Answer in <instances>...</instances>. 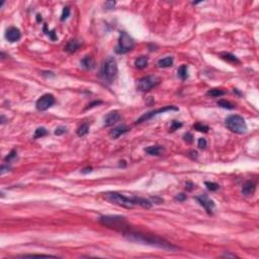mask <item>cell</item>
<instances>
[{"label":"cell","mask_w":259,"mask_h":259,"mask_svg":"<svg viewBox=\"0 0 259 259\" xmlns=\"http://www.w3.org/2000/svg\"><path fill=\"white\" fill-rule=\"evenodd\" d=\"M99 103H101V101L100 100H97V101H94V102H92V103H90V104H88V106L86 107L85 109H91V107H93V106H95V104H99Z\"/></svg>","instance_id":"obj_41"},{"label":"cell","mask_w":259,"mask_h":259,"mask_svg":"<svg viewBox=\"0 0 259 259\" xmlns=\"http://www.w3.org/2000/svg\"><path fill=\"white\" fill-rule=\"evenodd\" d=\"M17 157V152H16V150H12L11 152L7 155V156L4 158V161L5 162H11L12 160H14V159Z\"/></svg>","instance_id":"obj_29"},{"label":"cell","mask_w":259,"mask_h":259,"mask_svg":"<svg viewBox=\"0 0 259 259\" xmlns=\"http://www.w3.org/2000/svg\"><path fill=\"white\" fill-rule=\"evenodd\" d=\"M5 38L8 42L10 43H15L17 41H19V38H21V33L17 28L15 27H10L6 29L5 33Z\"/></svg>","instance_id":"obj_11"},{"label":"cell","mask_w":259,"mask_h":259,"mask_svg":"<svg viewBox=\"0 0 259 259\" xmlns=\"http://www.w3.org/2000/svg\"><path fill=\"white\" fill-rule=\"evenodd\" d=\"M164 151V148L162 146H159V145H155V146H150L148 148L145 149V152L147 154L151 155V156H159V155H161Z\"/></svg>","instance_id":"obj_15"},{"label":"cell","mask_w":259,"mask_h":259,"mask_svg":"<svg viewBox=\"0 0 259 259\" xmlns=\"http://www.w3.org/2000/svg\"><path fill=\"white\" fill-rule=\"evenodd\" d=\"M124 236L126 237L129 241H132V242L147 244L150 246H154V247L161 248V249L170 250V251L178 249L176 246L172 245L171 243L168 242V241L160 238V237L154 236V235H146V234H141V233L127 231V232H124Z\"/></svg>","instance_id":"obj_1"},{"label":"cell","mask_w":259,"mask_h":259,"mask_svg":"<svg viewBox=\"0 0 259 259\" xmlns=\"http://www.w3.org/2000/svg\"><path fill=\"white\" fill-rule=\"evenodd\" d=\"M255 183L252 182V181H247V182H245L243 184V187H242V193L244 196H252L255 191Z\"/></svg>","instance_id":"obj_16"},{"label":"cell","mask_w":259,"mask_h":259,"mask_svg":"<svg viewBox=\"0 0 259 259\" xmlns=\"http://www.w3.org/2000/svg\"><path fill=\"white\" fill-rule=\"evenodd\" d=\"M171 110H174V111H178V107L176 106H173V105H167V106H164V107H161V109H155V110H151L149 113H146L144 114L143 115L139 118L137 120H136V124H142L144 122H147V120H149L150 119H152L153 116H156L157 114H164V113H167V111H171Z\"/></svg>","instance_id":"obj_8"},{"label":"cell","mask_w":259,"mask_h":259,"mask_svg":"<svg viewBox=\"0 0 259 259\" xmlns=\"http://www.w3.org/2000/svg\"><path fill=\"white\" fill-rule=\"evenodd\" d=\"M130 131V128H128L127 126H124V124H122V126H119L114 129H113L111 131L109 132V136L111 139H118L119 136L124 135V134H126Z\"/></svg>","instance_id":"obj_13"},{"label":"cell","mask_w":259,"mask_h":259,"mask_svg":"<svg viewBox=\"0 0 259 259\" xmlns=\"http://www.w3.org/2000/svg\"><path fill=\"white\" fill-rule=\"evenodd\" d=\"M193 129H196V131L202 132V133H208L210 130V128L208 126H205V124H196L193 126Z\"/></svg>","instance_id":"obj_27"},{"label":"cell","mask_w":259,"mask_h":259,"mask_svg":"<svg viewBox=\"0 0 259 259\" xmlns=\"http://www.w3.org/2000/svg\"><path fill=\"white\" fill-rule=\"evenodd\" d=\"M116 76H118V63L114 57H109L103 62L99 72V77L104 83L111 84L115 80Z\"/></svg>","instance_id":"obj_3"},{"label":"cell","mask_w":259,"mask_h":259,"mask_svg":"<svg viewBox=\"0 0 259 259\" xmlns=\"http://www.w3.org/2000/svg\"><path fill=\"white\" fill-rule=\"evenodd\" d=\"M5 123V118H4V115H1V124H4Z\"/></svg>","instance_id":"obj_44"},{"label":"cell","mask_w":259,"mask_h":259,"mask_svg":"<svg viewBox=\"0 0 259 259\" xmlns=\"http://www.w3.org/2000/svg\"><path fill=\"white\" fill-rule=\"evenodd\" d=\"M55 103V97L53 94L47 93L44 94L43 96H41L40 98L37 100L36 103V107L38 110L40 111H45L47 109H49L51 106H53Z\"/></svg>","instance_id":"obj_9"},{"label":"cell","mask_w":259,"mask_h":259,"mask_svg":"<svg viewBox=\"0 0 259 259\" xmlns=\"http://www.w3.org/2000/svg\"><path fill=\"white\" fill-rule=\"evenodd\" d=\"M42 15H40V14H38L37 15V19H38V21H40V20H42V17H41Z\"/></svg>","instance_id":"obj_45"},{"label":"cell","mask_w":259,"mask_h":259,"mask_svg":"<svg viewBox=\"0 0 259 259\" xmlns=\"http://www.w3.org/2000/svg\"><path fill=\"white\" fill-rule=\"evenodd\" d=\"M189 153H190V154H189V157H190L192 160H194V159L197 158V153L196 152V151H190Z\"/></svg>","instance_id":"obj_40"},{"label":"cell","mask_w":259,"mask_h":259,"mask_svg":"<svg viewBox=\"0 0 259 259\" xmlns=\"http://www.w3.org/2000/svg\"><path fill=\"white\" fill-rule=\"evenodd\" d=\"M175 200L178 201H184L185 200H186V194L179 193V194H177V196H175Z\"/></svg>","instance_id":"obj_35"},{"label":"cell","mask_w":259,"mask_h":259,"mask_svg":"<svg viewBox=\"0 0 259 259\" xmlns=\"http://www.w3.org/2000/svg\"><path fill=\"white\" fill-rule=\"evenodd\" d=\"M104 5H105V7L107 8V9H111V8L114 7L115 2L114 1H107V2H105Z\"/></svg>","instance_id":"obj_38"},{"label":"cell","mask_w":259,"mask_h":259,"mask_svg":"<svg viewBox=\"0 0 259 259\" xmlns=\"http://www.w3.org/2000/svg\"><path fill=\"white\" fill-rule=\"evenodd\" d=\"M48 135V131H47V129L44 128V127H41V128H38L36 130V132H34V135H33V139H38V138H43L44 136Z\"/></svg>","instance_id":"obj_25"},{"label":"cell","mask_w":259,"mask_h":259,"mask_svg":"<svg viewBox=\"0 0 259 259\" xmlns=\"http://www.w3.org/2000/svg\"><path fill=\"white\" fill-rule=\"evenodd\" d=\"M80 64L84 69H86V70H92V69L95 67V62H94V60L91 56H85V57L81 60Z\"/></svg>","instance_id":"obj_14"},{"label":"cell","mask_w":259,"mask_h":259,"mask_svg":"<svg viewBox=\"0 0 259 259\" xmlns=\"http://www.w3.org/2000/svg\"><path fill=\"white\" fill-rule=\"evenodd\" d=\"M89 132V126L88 124H82L81 126L77 129V135L79 137H84L85 135H87Z\"/></svg>","instance_id":"obj_22"},{"label":"cell","mask_w":259,"mask_h":259,"mask_svg":"<svg viewBox=\"0 0 259 259\" xmlns=\"http://www.w3.org/2000/svg\"><path fill=\"white\" fill-rule=\"evenodd\" d=\"M10 170V166H8V165H3L1 166V170H0V173H1V175H3L5 172H8Z\"/></svg>","instance_id":"obj_36"},{"label":"cell","mask_w":259,"mask_h":259,"mask_svg":"<svg viewBox=\"0 0 259 259\" xmlns=\"http://www.w3.org/2000/svg\"><path fill=\"white\" fill-rule=\"evenodd\" d=\"M224 94H225V91H223V90L218 89V88L211 89V90H209L208 92H206V95L211 96V97H219V96L224 95Z\"/></svg>","instance_id":"obj_24"},{"label":"cell","mask_w":259,"mask_h":259,"mask_svg":"<svg viewBox=\"0 0 259 259\" xmlns=\"http://www.w3.org/2000/svg\"><path fill=\"white\" fill-rule=\"evenodd\" d=\"M206 140L205 139V138H201L200 140H198V143H197V146H198V148H200L201 150H205L206 148Z\"/></svg>","instance_id":"obj_32"},{"label":"cell","mask_w":259,"mask_h":259,"mask_svg":"<svg viewBox=\"0 0 259 259\" xmlns=\"http://www.w3.org/2000/svg\"><path fill=\"white\" fill-rule=\"evenodd\" d=\"M205 184H206V188H208L209 190H211V191H216V190H218V189L220 188V185H219L218 183H215V182H210V181H206Z\"/></svg>","instance_id":"obj_26"},{"label":"cell","mask_w":259,"mask_h":259,"mask_svg":"<svg viewBox=\"0 0 259 259\" xmlns=\"http://www.w3.org/2000/svg\"><path fill=\"white\" fill-rule=\"evenodd\" d=\"M80 46H81V43L78 40L74 38V40H71L68 43L67 46L65 47V51L68 52V53H71V54L75 53V52L80 48Z\"/></svg>","instance_id":"obj_17"},{"label":"cell","mask_w":259,"mask_h":259,"mask_svg":"<svg viewBox=\"0 0 259 259\" xmlns=\"http://www.w3.org/2000/svg\"><path fill=\"white\" fill-rule=\"evenodd\" d=\"M34 256H42V257H53L52 255H44V254H32V255H25V257H34Z\"/></svg>","instance_id":"obj_39"},{"label":"cell","mask_w":259,"mask_h":259,"mask_svg":"<svg viewBox=\"0 0 259 259\" xmlns=\"http://www.w3.org/2000/svg\"><path fill=\"white\" fill-rule=\"evenodd\" d=\"M172 65H173V58L172 57H165L158 61V67L160 68H169Z\"/></svg>","instance_id":"obj_20"},{"label":"cell","mask_w":259,"mask_h":259,"mask_svg":"<svg viewBox=\"0 0 259 259\" xmlns=\"http://www.w3.org/2000/svg\"><path fill=\"white\" fill-rule=\"evenodd\" d=\"M161 83V78L156 75H149L137 81V89L141 92H148Z\"/></svg>","instance_id":"obj_7"},{"label":"cell","mask_w":259,"mask_h":259,"mask_svg":"<svg viewBox=\"0 0 259 259\" xmlns=\"http://www.w3.org/2000/svg\"><path fill=\"white\" fill-rule=\"evenodd\" d=\"M221 58L223 60H225V61L229 62V63H233V64H239L240 63L239 59L237 58L235 55L230 54V53H222Z\"/></svg>","instance_id":"obj_19"},{"label":"cell","mask_w":259,"mask_h":259,"mask_svg":"<svg viewBox=\"0 0 259 259\" xmlns=\"http://www.w3.org/2000/svg\"><path fill=\"white\" fill-rule=\"evenodd\" d=\"M69 15H70V8H69L68 6H65L63 8V11H62V15H61V20L64 21V20H66Z\"/></svg>","instance_id":"obj_30"},{"label":"cell","mask_w":259,"mask_h":259,"mask_svg":"<svg viewBox=\"0 0 259 259\" xmlns=\"http://www.w3.org/2000/svg\"><path fill=\"white\" fill-rule=\"evenodd\" d=\"M183 140L186 142V143L188 144H191L192 142H193V136L191 135L190 133H186V134H184V136H183Z\"/></svg>","instance_id":"obj_33"},{"label":"cell","mask_w":259,"mask_h":259,"mask_svg":"<svg viewBox=\"0 0 259 259\" xmlns=\"http://www.w3.org/2000/svg\"><path fill=\"white\" fill-rule=\"evenodd\" d=\"M120 119V114L118 110H114V111H110L109 113L104 118V127H110V126H114V124H116Z\"/></svg>","instance_id":"obj_12"},{"label":"cell","mask_w":259,"mask_h":259,"mask_svg":"<svg viewBox=\"0 0 259 259\" xmlns=\"http://www.w3.org/2000/svg\"><path fill=\"white\" fill-rule=\"evenodd\" d=\"M98 221L105 227L113 228L115 230H124L128 228L126 219L120 216H102L98 219Z\"/></svg>","instance_id":"obj_5"},{"label":"cell","mask_w":259,"mask_h":259,"mask_svg":"<svg viewBox=\"0 0 259 259\" xmlns=\"http://www.w3.org/2000/svg\"><path fill=\"white\" fill-rule=\"evenodd\" d=\"M182 127V124H181L180 122H177V120H173L171 124V127L169 129V131L170 132H174L175 130H178L179 128Z\"/></svg>","instance_id":"obj_31"},{"label":"cell","mask_w":259,"mask_h":259,"mask_svg":"<svg viewBox=\"0 0 259 259\" xmlns=\"http://www.w3.org/2000/svg\"><path fill=\"white\" fill-rule=\"evenodd\" d=\"M44 33L47 34V36H49V38H51L52 41H56L57 40V36H56V33H55V29H53V31H48V29H47V25L45 24L44 25Z\"/></svg>","instance_id":"obj_28"},{"label":"cell","mask_w":259,"mask_h":259,"mask_svg":"<svg viewBox=\"0 0 259 259\" xmlns=\"http://www.w3.org/2000/svg\"><path fill=\"white\" fill-rule=\"evenodd\" d=\"M91 171H92V168H91V167H87V168H85V169L81 170V173L86 174V173H90Z\"/></svg>","instance_id":"obj_42"},{"label":"cell","mask_w":259,"mask_h":259,"mask_svg":"<svg viewBox=\"0 0 259 259\" xmlns=\"http://www.w3.org/2000/svg\"><path fill=\"white\" fill-rule=\"evenodd\" d=\"M224 257H232V258H234V257H237L235 254H230V253H225L223 255Z\"/></svg>","instance_id":"obj_43"},{"label":"cell","mask_w":259,"mask_h":259,"mask_svg":"<svg viewBox=\"0 0 259 259\" xmlns=\"http://www.w3.org/2000/svg\"><path fill=\"white\" fill-rule=\"evenodd\" d=\"M177 75L181 80H186L188 78V68L186 65H181L178 68Z\"/></svg>","instance_id":"obj_21"},{"label":"cell","mask_w":259,"mask_h":259,"mask_svg":"<svg viewBox=\"0 0 259 259\" xmlns=\"http://www.w3.org/2000/svg\"><path fill=\"white\" fill-rule=\"evenodd\" d=\"M104 197L106 201H109L111 204L123 206V208H126V209H133L135 206H140L144 209L152 208V202L149 200H146V198L139 197V196L128 197L119 192L109 191L104 193Z\"/></svg>","instance_id":"obj_2"},{"label":"cell","mask_w":259,"mask_h":259,"mask_svg":"<svg viewBox=\"0 0 259 259\" xmlns=\"http://www.w3.org/2000/svg\"><path fill=\"white\" fill-rule=\"evenodd\" d=\"M135 47V42H134V38L128 34L126 32H122L119 34V44L115 47V53L123 55V54H127L130 51H132Z\"/></svg>","instance_id":"obj_6"},{"label":"cell","mask_w":259,"mask_h":259,"mask_svg":"<svg viewBox=\"0 0 259 259\" xmlns=\"http://www.w3.org/2000/svg\"><path fill=\"white\" fill-rule=\"evenodd\" d=\"M66 132H67V129L65 128V127H58L57 129H56V131H55V135L61 136V135H63V134H65Z\"/></svg>","instance_id":"obj_34"},{"label":"cell","mask_w":259,"mask_h":259,"mask_svg":"<svg viewBox=\"0 0 259 259\" xmlns=\"http://www.w3.org/2000/svg\"><path fill=\"white\" fill-rule=\"evenodd\" d=\"M196 200L200 202V205L202 206L206 211V213L211 215L213 214V210L215 208V202L214 201H211V198L206 196V194H201V196H196Z\"/></svg>","instance_id":"obj_10"},{"label":"cell","mask_w":259,"mask_h":259,"mask_svg":"<svg viewBox=\"0 0 259 259\" xmlns=\"http://www.w3.org/2000/svg\"><path fill=\"white\" fill-rule=\"evenodd\" d=\"M218 105L220 107H223V109H235V105L231 103L230 101L228 100H225V99H221V100L218 101Z\"/></svg>","instance_id":"obj_23"},{"label":"cell","mask_w":259,"mask_h":259,"mask_svg":"<svg viewBox=\"0 0 259 259\" xmlns=\"http://www.w3.org/2000/svg\"><path fill=\"white\" fill-rule=\"evenodd\" d=\"M225 124L227 128L236 134H244L247 131V124L245 123V119L241 115L232 114L229 115L225 119Z\"/></svg>","instance_id":"obj_4"},{"label":"cell","mask_w":259,"mask_h":259,"mask_svg":"<svg viewBox=\"0 0 259 259\" xmlns=\"http://www.w3.org/2000/svg\"><path fill=\"white\" fill-rule=\"evenodd\" d=\"M185 188H186L188 191H191L194 188V184L191 182V181H187V182L185 183Z\"/></svg>","instance_id":"obj_37"},{"label":"cell","mask_w":259,"mask_h":259,"mask_svg":"<svg viewBox=\"0 0 259 259\" xmlns=\"http://www.w3.org/2000/svg\"><path fill=\"white\" fill-rule=\"evenodd\" d=\"M148 62H149L148 58L145 57V56H141V57H139L135 61V66H136V68L142 70V69H144L148 66Z\"/></svg>","instance_id":"obj_18"}]
</instances>
